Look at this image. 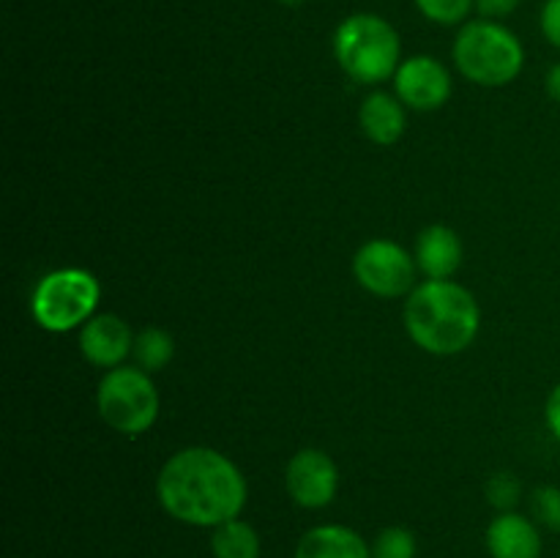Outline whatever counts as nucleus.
Returning <instances> with one entry per match:
<instances>
[{
    "label": "nucleus",
    "mask_w": 560,
    "mask_h": 558,
    "mask_svg": "<svg viewBox=\"0 0 560 558\" xmlns=\"http://www.w3.org/2000/svg\"><path fill=\"white\" fill-rule=\"evenodd\" d=\"M156 498L178 523L217 528L241 518L249 487L228 454L211 446H186L159 468Z\"/></svg>",
    "instance_id": "nucleus-1"
},
{
    "label": "nucleus",
    "mask_w": 560,
    "mask_h": 558,
    "mask_svg": "<svg viewBox=\"0 0 560 558\" xmlns=\"http://www.w3.org/2000/svg\"><path fill=\"white\" fill-rule=\"evenodd\" d=\"M402 323L424 353L457 356L479 337L481 306L454 279H424L405 295Z\"/></svg>",
    "instance_id": "nucleus-2"
},
{
    "label": "nucleus",
    "mask_w": 560,
    "mask_h": 558,
    "mask_svg": "<svg viewBox=\"0 0 560 558\" xmlns=\"http://www.w3.org/2000/svg\"><path fill=\"white\" fill-rule=\"evenodd\" d=\"M334 58L350 80L381 85L394 80L402 63V42L397 27L381 14H350L334 31Z\"/></svg>",
    "instance_id": "nucleus-3"
},
{
    "label": "nucleus",
    "mask_w": 560,
    "mask_h": 558,
    "mask_svg": "<svg viewBox=\"0 0 560 558\" xmlns=\"http://www.w3.org/2000/svg\"><path fill=\"white\" fill-rule=\"evenodd\" d=\"M452 60L459 74L481 88H503L525 69V47L503 22L470 20L452 44Z\"/></svg>",
    "instance_id": "nucleus-4"
},
{
    "label": "nucleus",
    "mask_w": 560,
    "mask_h": 558,
    "mask_svg": "<svg viewBox=\"0 0 560 558\" xmlns=\"http://www.w3.org/2000/svg\"><path fill=\"white\" fill-rule=\"evenodd\" d=\"M102 301V284L88 268H55L44 274L31 295V315L44 332H80Z\"/></svg>",
    "instance_id": "nucleus-5"
},
{
    "label": "nucleus",
    "mask_w": 560,
    "mask_h": 558,
    "mask_svg": "<svg viewBox=\"0 0 560 558\" xmlns=\"http://www.w3.org/2000/svg\"><path fill=\"white\" fill-rule=\"evenodd\" d=\"M96 408L109 430L137 438L156 425L162 399L151 372L140 370L137 364H120L104 372L98 381Z\"/></svg>",
    "instance_id": "nucleus-6"
},
{
    "label": "nucleus",
    "mask_w": 560,
    "mask_h": 558,
    "mask_svg": "<svg viewBox=\"0 0 560 558\" xmlns=\"http://www.w3.org/2000/svg\"><path fill=\"white\" fill-rule=\"evenodd\" d=\"M416 257L402 244L372 239L353 255V277L366 293L377 299H402L416 288Z\"/></svg>",
    "instance_id": "nucleus-7"
},
{
    "label": "nucleus",
    "mask_w": 560,
    "mask_h": 558,
    "mask_svg": "<svg viewBox=\"0 0 560 558\" xmlns=\"http://www.w3.org/2000/svg\"><path fill=\"white\" fill-rule=\"evenodd\" d=\"M284 490L301 509H326L337 498L339 468L323 449H301L284 465Z\"/></svg>",
    "instance_id": "nucleus-8"
},
{
    "label": "nucleus",
    "mask_w": 560,
    "mask_h": 558,
    "mask_svg": "<svg viewBox=\"0 0 560 558\" xmlns=\"http://www.w3.org/2000/svg\"><path fill=\"white\" fill-rule=\"evenodd\" d=\"M454 82L446 66L432 55H413L399 63L394 74V93L416 113H435L452 98Z\"/></svg>",
    "instance_id": "nucleus-9"
},
{
    "label": "nucleus",
    "mask_w": 560,
    "mask_h": 558,
    "mask_svg": "<svg viewBox=\"0 0 560 558\" xmlns=\"http://www.w3.org/2000/svg\"><path fill=\"white\" fill-rule=\"evenodd\" d=\"M135 337L129 323L113 312L93 315L85 326L80 328V353L82 359L91 361L93 367H102L104 372L124 364L135 350Z\"/></svg>",
    "instance_id": "nucleus-10"
},
{
    "label": "nucleus",
    "mask_w": 560,
    "mask_h": 558,
    "mask_svg": "<svg viewBox=\"0 0 560 558\" xmlns=\"http://www.w3.org/2000/svg\"><path fill=\"white\" fill-rule=\"evenodd\" d=\"M487 553L490 558H541V531L534 518L520 512H498L487 525Z\"/></svg>",
    "instance_id": "nucleus-11"
},
{
    "label": "nucleus",
    "mask_w": 560,
    "mask_h": 558,
    "mask_svg": "<svg viewBox=\"0 0 560 558\" xmlns=\"http://www.w3.org/2000/svg\"><path fill=\"white\" fill-rule=\"evenodd\" d=\"M413 257L427 279H452L463 266V239L448 224H430L416 239Z\"/></svg>",
    "instance_id": "nucleus-12"
},
{
    "label": "nucleus",
    "mask_w": 560,
    "mask_h": 558,
    "mask_svg": "<svg viewBox=\"0 0 560 558\" xmlns=\"http://www.w3.org/2000/svg\"><path fill=\"white\" fill-rule=\"evenodd\" d=\"M359 126L366 140L388 148L402 140L405 129H408V113L397 93L372 91L359 107Z\"/></svg>",
    "instance_id": "nucleus-13"
},
{
    "label": "nucleus",
    "mask_w": 560,
    "mask_h": 558,
    "mask_svg": "<svg viewBox=\"0 0 560 558\" xmlns=\"http://www.w3.org/2000/svg\"><path fill=\"white\" fill-rule=\"evenodd\" d=\"M293 558H372V545L350 525L323 523L301 536Z\"/></svg>",
    "instance_id": "nucleus-14"
},
{
    "label": "nucleus",
    "mask_w": 560,
    "mask_h": 558,
    "mask_svg": "<svg viewBox=\"0 0 560 558\" xmlns=\"http://www.w3.org/2000/svg\"><path fill=\"white\" fill-rule=\"evenodd\" d=\"M211 556L213 558H260L262 539L257 528L246 520L235 518L211 528Z\"/></svg>",
    "instance_id": "nucleus-15"
},
{
    "label": "nucleus",
    "mask_w": 560,
    "mask_h": 558,
    "mask_svg": "<svg viewBox=\"0 0 560 558\" xmlns=\"http://www.w3.org/2000/svg\"><path fill=\"white\" fill-rule=\"evenodd\" d=\"M131 356H135V361L140 370L151 372V375L153 372H162L175 356L173 334L164 332V328H159V326H145L142 332H137L135 350H131Z\"/></svg>",
    "instance_id": "nucleus-16"
},
{
    "label": "nucleus",
    "mask_w": 560,
    "mask_h": 558,
    "mask_svg": "<svg viewBox=\"0 0 560 558\" xmlns=\"http://www.w3.org/2000/svg\"><path fill=\"white\" fill-rule=\"evenodd\" d=\"M416 536L405 525H388L372 542V558H416Z\"/></svg>",
    "instance_id": "nucleus-17"
},
{
    "label": "nucleus",
    "mask_w": 560,
    "mask_h": 558,
    "mask_svg": "<svg viewBox=\"0 0 560 558\" xmlns=\"http://www.w3.org/2000/svg\"><path fill=\"white\" fill-rule=\"evenodd\" d=\"M421 16L435 25H465L468 14L476 9L474 0H413Z\"/></svg>",
    "instance_id": "nucleus-18"
},
{
    "label": "nucleus",
    "mask_w": 560,
    "mask_h": 558,
    "mask_svg": "<svg viewBox=\"0 0 560 558\" xmlns=\"http://www.w3.org/2000/svg\"><path fill=\"white\" fill-rule=\"evenodd\" d=\"M530 518L539 528L560 534V487L541 485L530 492Z\"/></svg>",
    "instance_id": "nucleus-19"
},
{
    "label": "nucleus",
    "mask_w": 560,
    "mask_h": 558,
    "mask_svg": "<svg viewBox=\"0 0 560 558\" xmlns=\"http://www.w3.org/2000/svg\"><path fill=\"white\" fill-rule=\"evenodd\" d=\"M485 496L490 501V507H495L498 512H514V507L520 503L523 496V485L514 474H495L487 479Z\"/></svg>",
    "instance_id": "nucleus-20"
},
{
    "label": "nucleus",
    "mask_w": 560,
    "mask_h": 558,
    "mask_svg": "<svg viewBox=\"0 0 560 558\" xmlns=\"http://www.w3.org/2000/svg\"><path fill=\"white\" fill-rule=\"evenodd\" d=\"M539 22L547 42H550L556 49H560V0H545Z\"/></svg>",
    "instance_id": "nucleus-21"
},
{
    "label": "nucleus",
    "mask_w": 560,
    "mask_h": 558,
    "mask_svg": "<svg viewBox=\"0 0 560 558\" xmlns=\"http://www.w3.org/2000/svg\"><path fill=\"white\" fill-rule=\"evenodd\" d=\"M520 3H523V0H474L476 11H479L485 20H501V16L514 14Z\"/></svg>",
    "instance_id": "nucleus-22"
},
{
    "label": "nucleus",
    "mask_w": 560,
    "mask_h": 558,
    "mask_svg": "<svg viewBox=\"0 0 560 558\" xmlns=\"http://www.w3.org/2000/svg\"><path fill=\"white\" fill-rule=\"evenodd\" d=\"M545 421H547V430L552 432V438L560 443V383L550 392L545 403Z\"/></svg>",
    "instance_id": "nucleus-23"
},
{
    "label": "nucleus",
    "mask_w": 560,
    "mask_h": 558,
    "mask_svg": "<svg viewBox=\"0 0 560 558\" xmlns=\"http://www.w3.org/2000/svg\"><path fill=\"white\" fill-rule=\"evenodd\" d=\"M545 91H547V96L552 98V102L560 104V60H558V63H552L550 71H547Z\"/></svg>",
    "instance_id": "nucleus-24"
},
{
    "label": "nucleus",
    "mask_w": 560,
    "mask_h": 558,
    "mask_svg": "<svg viewBox=\"0 0 560 558\" xmlns=\"http://www.w3.org/2000/svg\"><path fill=\"white\" fill-rule=\"evenodd\" d=\"M277 3H282V5H290V9H295V5H304L306 0H277Z\"/></svg>",
    "instance_id": "nucleus-25"
}]
</instances>
